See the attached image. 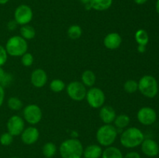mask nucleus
Returning a JSON list of instances; mask_svg holds the SVG:
<instances>
[{
	"instance_id": "1",
	"label": "nucleus",
	"mask_w": 159,
	"mask_h": 158,
	"mask_svg": "<svg viewBox=\"0 0 159 158\" xmlns=\"http://www.w3.org/2000/svg\"><path fill=\"white\" fill-rule=\"evenodd\" d=\"M144 139V135L140 129L129 127L121 133L120 142L125 148L132 149L141 145Z\"/></svg>"
},
{
	"instance_id": "2",
	"label": "nucleus",
	"mask_w": 159,
	"mask_h": 158,
	"mask_svg": "<svg viewBox=\"0 0 159 158\" xmlns=\"http://www.w3.org/2000/svg\"><path fill=\"white\" fill-rule=\"evenodd\" d=\"M83 150L82 143L76 138L65 139L59 147V152L62 158H82Z\"/></svg>"
},
{
	"instance_id": "3",
	"label": "nucleus",
	"mask_w": 159,
	"mask_h": 158,
	"mask_svg": "<svg viewBox=\"0 0 159 158\" xmlns=\"http://www.w3.org/2000/svg\"><path fill=\"white\" fill-rule=\"evenodd\" d=\"M117 129L112 124H104L96 132V140L102 147H110L117 138Z\"/></svg>"
},
{
	"instance_id": "4",
	"label": "nucleus",
	"mask_w": 159,
	"mask_h": 158,
	"mask_svg": "<svg viewBox=\"0 0 159 158\" xmlns=\"http://www.w3.org/2000/svg\"><path fill=\"white\" fill-rule=\"evenodd\" d=\"M5 48L8 55L15 57H21L27 52L28 43L21 36H13L7 40Z\"/></svg>"
},
{
	"instance_id": "5",
	"label": "nucleus",
	"mask_w": 159,
	"mask_h": 158,
	"mask_svg": "<svg viewBox=\"0 0 159 158\" xmlns=\"http://www.w3.org/2000/svg\"><path fill=\"white\" fill-rule=\"evenodd\" d=\"M138 90L145 97L153 99L158 94V84L152 75H144L138 81Z\"/></svg>"
},
{
	"instance_id": "6",
	"label": "nucleus",
	"mask_w": 159,
	"mask_h": 158,
	"mask_svg": "<svg viewBox=\"0 0 159 158\" xmlns=\"http://www.w3.org/2000/svg\"><path fill=\"white\" fill-rule=\"evenodd\" d=\"M85 99L90 107L93 108H99L104 105L106 95L102 89L96 87H92L87 91Z\"/></svg>"
},
{
	"instance_id": "7",
	"label": "nucleus",
	"mask_w": 159,
	"mask_h": 158,
	"mask_svg": "<svg viewBox=\"0 0 159 158\" xmlns=\"http://www.w3.org/2000/svg\"><path fill=\"white\" fill-rule=\"evenodd\" d=\"M67 94L69 98L76 102H81L84 100L86 96V87L80 81H71L67 85Z\"/></svg>"
},
{
	"instance_id": "8",
	"label": "nucleus",
	"mask_w": 159,
	"mask_h": 158,
	"mask_svg": "<svg viewBox=\"0 0 159 158\" xmlns=\"http://www.w3.org/2000/svg\"><path fill=\"white\" fill-rule=\"evenodd\" d=\"M23 116L26 122L30 125H36L42 119L43 113L41 108L38 105L35 104H30L23 108Z\"/></svg>"
},
{
	"instance_id": "9",
	"label": "nucleus",
	"mask_w": 159,
	"mask_h": 158,
	"mask_svg": "<svg viewBox=\"0 0 159 158\" xmlns=\"http://www.w3.org/2000/svg\"><path fill=\"white\" fill-rule=\"evenodd\" d=\"M34 16L32 9L26 4H22L17 6L14 12V20L18 25H26L30 23Z\"/></svg>"
},
{
	"instance_id": "10",
	"label": "nucleus",
	"mask_w": 159,
	"mask_h": 158,
	"mask_svg": "<svg viewBox=\"0 0 159 158\" xmlns=\"http://www.w3.org/2000/svg\"><path fill=\"white\" fill-rule=\"evenodd\" d=\"M138 120L144 125H151L157 120V113L151 107H143L140 108L137 114Z\"/></svg>"
},
{
	"instance_id": "11",
	"label": "nucleus",
	"mask_w": 159,
	"mask_h": 158,
	"mask_svg": "<svg viewBox=\"0 0 159 158\" xmlns=\"http://www.w3.org/2000/svg\"><path fill=\"white\" fill-rule=\"evenodd\" d=\"M6 126H7L8 132L12 136H20L25 127L24 119L21 116L14 115L8 119Z\"/></svg>"
},
{
	"instance_id": "12",
	"label": "nucleus",
	"mask_w": 159,
	"mask_h": 158,
	"mask_svg": "<svg viewBox=\"0 0 159 158\" xmlns=\"http://www.w3.org/2000/svg\"><path fill=\"white\" fill-rule=\"evenodd\" d=\"M21 140L26 145H32L37 142L40 136V132L36 127L30 126L24 129L20 134Z\"/></svg>"
},
{
	"instance_id": "13",
	"label": "nucleus",
	"mask_w": 159,
	"mask_h": 158,
	"mask_svg": "<svg viewBox=\"0 0 159 158\" xmlns=\"http://www.w3.org/2000/svg\"><path fill=\"white\" fill-rule=\"evenodd\" d=\"M31 84L35 88H43L48 82V74L44 70L37 68L33 71L30 75Z\"/></svg>"
},
{
	"instance_id": "14",
	"label": "nucleus",
	"mask_w": 159,
	"mask_h": 158,
	"mask_svg": "<svg viewBox=\"0 0 159 158\" xmlns=\"http://www.w3.org/2000/svg\"><path fill=\"white\" fill-rule=\"evenodd\" d=\"M141 146L143 153L149 157H155L159 153V146L154 139H144Z\"/></svg>"
},
{
	"instance_id": "15",
	"label": "nucleus",
	"mask_w": 159,
	"mask_h": 158,
	"mask_svg": "<svg viewBox=\"0 0 159 158\" xmlns=\"http://www.w3.org/2000/svg\"><path fill=\"white\" fill-rule=\"evenodd\" d=\"M103 43L107 49L116 50L122 43V37L117 33H110L104 37Z\"/></svg>"
},
{
	"instance_id": "16",
	"label": "nucleus",
	"mask_w": 159,
	"mask_h": 158,
	"mask_svg": "<svg viewBox=\"0 0 159 158\" xmlns=\"http://www.w3.org/2000/svg\"><path fill=\"white\" fill-rule=\"evenodd\" d=\"M116 114L114 108L110 105H102L99 110V117L104 124H112Z\"/></svg>"
},
{
	"instance_id": "17",
	"label": "nucleus",
	"mask_w": 159,
	"mask_h": 158,
	"mask_svg": "<svg viewBox=\"0 0 159 158\" xmlns=\"http://www.w3.org/2000/svg\"><path fill=\"white\" fill-rule=\"evenodd\" d=\"M102 153V149L100 145L97 144H91L84 149L83 155L84 158H100Z\"/></svg>"
},
{
	"instance_id": "18",
	"label": "nucleus",
	"mask_w": 159,
	"mask_h": 158,
	"mask_svg": "<svg viewBox=\"0 0 159 158\" xmlns=\"http://www.w3.org/2000/svg\"><path fill=\"white\" fill-rule=\"evenodd\" d=\"M113 0H90L89 5L92 9L102 12L110 9L113 5Z\"/></svg>"
},
{
	"instance_id": "19",
	"label": "nucleus",
	"mask_w": 159,
	"mask_h": 158,
	"mask_svg": "<svg viewBox=\"0 0 159 158\" xmlns=\"http://www.w3.org/2000/svg\"><path fill=\"white\" fill-rule=\"evenodd\" d=\"M101 158H124V155L119 148L110 146L102 150Z\"/></svg>"
},
{
	"instance_id": "20",
	"label": "nucleus",
	"mask_w": 159,
	"mask_h": 158,
	"mask_svg": "<svg viewBox=\"0 0 159 158\" xmlns=\"http://www.w3.org/2000/svg\"><path fill=\"white\" fill-rule=\"evenodd\" d=\"M81 78H82V83L85 87H89V88H92L95 85L96 81V74L91 70H86L84 71Z\"/></svg>"
},
{
	"instance_id": "21",
	"label": "nucleus",
	"mask_w": 159,
	"mask_h": 158,
	"mask_svg": "<svg viewBox=\"0 0 159 158\" xmlns=\"http://www.w3.org/2000/svg\"><path fill=\"white\" fill-rule=\"evenodd\" d=\"M130 122V119L127 115L120 114L116 116L113 123H114V126L117 128V129H123L128 126Z\"/></svg>"
},
{
	"instance_id": "22",
	"label": "nucleus",
	"mask_w": 159,
	"mask_h": 158,
	"mask_svg": "<svg viewBox=\"0 0 159 158\" xmlns=\"http://www.w3.org/2000/svg\"><path fill=\"white\" fill-rule=\"evenodd\" d=\"M20 36L25 40H32L36 36V30L34 26L29 24L23 25L20 28Z\"/></svg>"
},
{
	"instance_id": "23",
	"label": "nucleus",
	"mask_w": 159,
	"mask_h": 158,
	"mask_svg": "<svg viewBox=\"0 0 159 158\" xmlns=\"http://www.w3.org/2000/svg\"><path fill=\"white\" fill-rule=\"evenodd\" d=\"M42 153L46 158H52L57 153V147L52 142L46 143L42 147Z\"/></svg>"
},
{
	"instance_id": "24",
	"label": "nucleus",
	"mask_w": 159,
	"mask_h": 158,
	"mask_svg": "<svg viewBox=\"0 0 159 158\" xmlns=\"http://www.w3.org/2000/svg\"><path fill=\"white\" fill-rule=\"evenodd\" d=\"M134 37L135 40L138 43V45H144V46H147V44L148 43V33L144 29H140L138 30H137L136 33H135Z\"/></svg>"
},
{
	"instance_id": "25",
	"label": "nucleus",
	"mask_w": 159,
	"mask_h": 158,
	"mask_svg": "<svg viewBox=\"0 0 159 158\" xmlns=\"http://www.w3.org/2000/svg\"><path fill=\"white\" fill-rule=\"evenodd\" d=\"M13 80V77L11 74L6 72L2 67H0V85L5 88L10 85Z\"/></svg>"
},
{
	"instance_id": "26",
	"label": "nucleus",
	"mask_w": 159,
	"mask_h": 158,
	"mask_svg": "<svg viewBox=\"0 0 159 158\" xmlns=\"http://www.w3.org/2000/svg\"><path fill=\"white\" fill-rule=\"evenodd\" d=\"M67 33H68L69 38L72 39V40H77V39L80 38L82 34V27L79 25H71L68 27Z\"/></svg>"
},
{
	"instance_id": "27",
	"label": "nucleus",
	"mask_w": 159,
	"mask_h": 158,
	"mask_svg": "<svg viewBox=\"0 0 159 158\" xmlns=\"http://www.w3.org/2000/svg\"><path fill=\"white\" fill-rule=\"evenodd\" d=\"M50 88L54 93L61 92L65 90V84L61 79H54L50 83Z\"/></svg>"
},
{
	"instance_id": "28",
	"label": "nucleus",
	"mask_w": 159,
	"mask_h": 158,
	"mask_svg": "<svg viewBox=\"0 0 159 158\" xmlns=\"http://www.w3.org/2000/svg\"><path fill=\"white\" fill-rule=\"evenodd\" d=\"M124 89L128 94L135 93L138 90V82L133 79H129L124 84Z\"/></svg>"
},
{
	"instance_id": "29",
	"label": "nucleus",
	"mask_w": 159,
	"mask_h": 158,
	"mask_svg": "<svg viewBox=\"0 0 159 158\" xmlns=\"http://www.w3.org/2000/svg\"><path fill=\"white\" fill-rule=\"evenodd\" d=\"M7 105L11 110L18 111L23 108V102L19 98L10 97L7 101Z\"/></svg>"
},
{
	"instance_id": "30",
	"label": "nucleus",
	"mask_w": 159,
	"mask_h": 158,
	"mask_svg": "<svg viewBox=\"0 0 159 158\" xmlns=\"http://www.w3.org/2000/svg\"><path fill=\"white\" fill-rule=\"evenodd\" d=\"M34 56L31 53H25L23 56H21V63L24 67H30L34 64Z\"/></svg>"
},
{
	"instance_id": "31",
	"label": "nucleus",
	"mask_w": 159,
	"mask_h": 158,
	"mask_svg": "<svg viewBox=\"0 0 159 158\" xmlns=\"http://www.w3.org/2000/svg\"><path fill=\"white\" fill-rule=\"evenodd\" d=\"M12 141H13V136H12L9 132L3 133L0 136V143L5 147L10 145Z\"/></svg>"
},
{
	"instance_id": "32",
	"label": "nucleus",
	"mask_w": 159,
	"mask_h": 158,
	"mask_svg": "<svg viewBox=\"0 0 159 158\" xmlns=\"http://www.w3.org/2000/svg\"><path fill=\"white\" fill-rule=\"evenodd\" d=\"M8 54L6 50V48L0 45V67H2L7 61Z\"/></svg>"
},
{
	"instance_id": "33",
	"label": "nucleus",
	"mask_w": 159,
	"mask_h": 158,
	"mask_svg": "<svg viewBox=\"0 0 159 158\" xmlns=\"http://www.w3.org/2000/svg\"><path fill=\"white\" fill-rule=\"evenodd\" d=\"M17 26H18V24H17V23L14 20H10V21L7 23V28L10 31L15 30V29H16Z\"/></svg>"
},
{
	"instance_id": "34",
	"label": "nucleus",
	"mask_w": 159,
	"mask_h": 158,
	"mask_svg": "<svg viewBox=\"0 0 159 158\" xmlns=\"http://www.w3.org/2000/svg\"><path fill=\"white\" fill-rule=\"evenodd\" d=\"M124 158H141V155L135 151H131L127 153L125 156H124Z\"/></svg>"
},
{
	"instance_id": "35",
	"label": "nucleus",
	"mask_w": 159,
	"mask_h": 158,
	"mask_svg": "<svg viewBox=\"0 0 159 158\" xmlns=\"http://www.w3.org/2000/svg\"><path fill=\"white\" fill-rule=\"evenodd\" d=\"M5 99V91L4 88L2 85H0V107L2 105L3 102Z\"/></svg>"
},
{
	"instance_id": "36",
	"label": "nucleus",
	"mask_w": 159,
	"mask_h": 158,
	"mask_svg": "<svg viewBox=\"0 0 159 158\" xmlns=\"http://www.w3.org/2000/svg\"><path fill=\"white\" fill-rule=\"evenodd\" d=\"M138 51L141 54H143L146 51V46L144 45H138Z\"/></svg>"
},
{
	"instance_id": "37",
	"label": "nucleus",
	"mask_w": 159,
	"mask_h": 158,
	"mask_svg": "<svg viewBox=\"0 0 159 158\" xmlns=\"http://www.w3.org/2000/svg\"><path fill=\"white\" fill-rule=\"evenodd\" d=\"M148 1V0H134V2L137 5H144Z\"/></svg>"
},
{
	"instance_id": "38",
	"label": "nucleus",
	"mask_w": 159,
	"mask_h": 158,
	"mask_svg": "<svg viewBox=\"0 0 159 158\" xmlns=\"http://www.w3.org/2000/svg\"><path fill=\"white\" fill-rule=\"evenodd\" d=\"M155 9H156V12H158L159 15V0H157L156 4H155Z\"/></svg>"
},
{
	"instance_id": "39",
	"label": "nucleus",
	"mask_w": 159,
	"mask_h": 158,
	"mask_svg": "<svg viewBox=\"0 0 159 158\" xmlns=\"http://www.w3.org/2000/svg\"><path fill=\"white\" fill-rule=\"evenodd\" d=\"M9 2V0H0V5H6Z\"/></svg>"
},
{
	"instance_id": "40",
	"label": "nucleus",
	"mask_w": 159,
	"mask_h": 158,
	"mask_svg": "<svg viewBox=\"0 0 159 158\" xmlns=\"http://www.w3.org/2000/svg\"><path fill=\"white\" fill-rule=\"evenodd\" d=\"M81 2L82 3V4L84 5H86V4H89L90 2V0H80Z\"/></svg>"
},
{
	"instance_id": "41",
	"label": "nucleus",
	"mask_w": 159,
	"mask_h": 158,
	"mask_svg": "<svg viewBox=\"0 0 159 158\" xmlns=\"http://www.w3.org/2000/svg\"><path fill=\"white\" fill-rule=\"evenodd\" d=\"M11 158H19V157H16V156H13V157H11Z\"/></svg>"
},
{
	"instance_id": "42",
	"label": "nucleus",
	"mask_w": 159,
	"mask_h": 158,
	"mask_svg": "<svg viewBox=\"0 0 159 158\" xmlns=\"http://www.w3.org/2000/svg\"><path fill=\"white\" fill-rule=\"evenodd\" d=\"M45 158H46V157H45Z\"/></svg>"
}]
</instances>
